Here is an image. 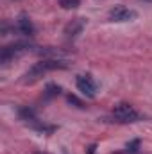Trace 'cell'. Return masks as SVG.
Instances as JSON below:
<instances>
[{"mask_svg":"<svg viewBox=\"0 0 152 154\" xmlns=\"http://www.w3.org/2000/svg\"><path fill=\"white\" fill-rule=\"evenodd\" d=\"M136 16H138V13L129 9V7H125V5H114L109 11V20L111 22H131Z\"/></svg>","mask_w":152,"mask_h":154,"instance_id":"4","label":"cell"},{"mask_svg":"<svg viewBox=\"0 0 152 154\" xmlns=\"http://www.w3.org/2000/svg\"><path fill=\"white\" fill-rule=\"evenodd\" d=\"M65 68H68L66 61H61V59H57V57H54V59H43V61L34 63L23 77H25V82H32V81H36L39 77H43L45 74H48V72L65 70Z\"/></svg>","mask_w":152,"mask_h":154,"instance_id":"1","label":"cell"},{"mask_svg":"<svg viewBox=\"0 0 152 154\" xmlns=\"http://www.w3.org/2000/svg\"><path fill=\"white\" fill-rule=\"evenodd\" d=\"M68 100H70L72 104H75L77 108H84V104H82V102H81V100H79L77 97H74V95H70V97H68Z\"/></svg>","mask_w":152,"mask_h":154,"instance_id":"12","label":"cell"},{"mask_svg":"<svg viewBox=\"0 0 152 154\" xmlns=\"http://www.w3.org/2000/svg\"><path fill=\"white\" fill-rule=\"evenodd\" d=\"M138 147H140V140H132V142H129L127 143V152H136L138 151Z\"/></svg>","mask_w":152,"mask_h":154,"instance_id":"11","label":"cell"},{"mask_svg":"<svg viewBox=\"0 0 152 154\" xmlns=\"http://www.w3.org/2000/svg\"><path fill=\"white\" fill-rule=\"evenodd\" d=\"M84 25H86V20H84V18H74V20L66 25V29H65L66 38H75L77 34H81V31L84 29Z\"/></svg>","mask_w":152,"mask_h":154,"instance_id":"6","label":"cell"},{"mask_svg":"<svg viewBox=\"0 0 152 154\" xmlns=\"http://www.w3.org/2000/svg\"><path fill=\"white\" fill-rule=\"evenodd\" d=\"M95 149H97V145H90L88 147V154H95Z\"/></svg>","mask_w":152,"mask_h":154,"instance_id":"13","label":"cell"},{"mask_svg":"<svg viewBox=\"0 0 152 154\" xmlns=\"http://www.w3.org/2000/svg\"><path fill=\"white\" fill-rule=\"evenodd\" d=\"M59 91H61V88L56 86V84H48L47 86V97H56V95H59Z\"/></svg>","mask_w":152,"mask_h":154,"instance_id":"10","label":"cell"},{"mask_svg":"<svg viewBox=\"0 0 152 154\" xmlns=\"http://www.w3.org/2000/svg\"><path fill=\"white\" fill-rule=\"evenodd\" d=\"M77 90L82 93V95H86V97H95V93H97V82L93 81V77L90 75V74H86V75H77Z\"/></svg>","mask_w":152,"mask_h":154,"instance_id":"5","label":"cell"},{"mask_svg":"<svg viewBox=\"0 0 152 154\" xmlns=\"http://www.w3.org/2000/svg\"><path fill=\"white\" fill-rule=\"evenodd\" d=\"M20 118L22 120H25L27 124H36L38 122V118H36V113H34V109H31V108H20Z\"/></svg>","mask_w":152,"mask_h":154,"instance_id":"8","label":"cell"},{"mask_svg":"<svg viewBox=\"0 0 152 154\" xmlns=\"http://www.w3.org/2000/svg\"><path fill=\"white\" fill-rule=\"evenodd\" d=\"M16 27H18V31H20L22 34H25V36H32V34H34V25H32V22L29 20V16H25V14H22V16L18 18Z\"/></svg>","mask_w":152,"mask_h":154,"instance_id":"7","label":"cell"},{"mask_svg":"<svg viewBox=\"0 0 152 154\" xmlns=\"http://www.w3.org/2000/svg\"><path fill=\"white\" fill-rule=\"evenodd\" d=\"M113 116L116 118V122H122V124H132V122H138L141 118V115L134 109V106H131L127 102L116 104L113 109Z\"/></svg>","mask_w":152,"mask_h":154,"instance_id":"2","label":"cell"},{"mask_svg":"<svg viewBox=\"0 0 152 154\" xmlns=\"http://www.w3.org/2000/svg\"><path fill=\"white\" fill-rule=\"evenodd\" d=\"M27 48H29V45H27V43H22V41H18V43H11V45L4 47V48H2V54H0V61H2V65H7L11 59H14L16 56L23 54Z\"/></svg>","mask_w":152,"mask_h":154,"instance_id":"3","label":"cell"},{"mask_svg":"<svg viewBox=\"0 0 152 154\" xmlns=\"http://www.w3.org/2000/svg\"><path fill=\"white\" fill-rule=\"evenodd\" d=\"M59 5L63 9H77L81 5V0H59Z\"/></svg>","mask_w":152,"mask_h":154,"instance_id":"9","label":"cell"}]
</instances>
